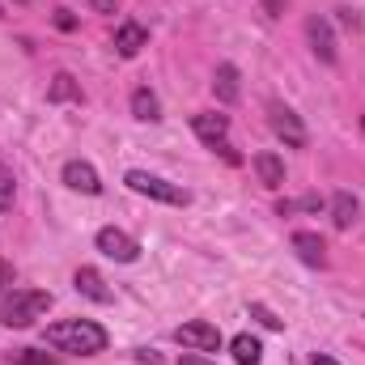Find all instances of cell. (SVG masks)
Returning a JSON list of instances; mask_svg holds the SVG:
<instances>
[{
	"mask_svg": "<svg viewBox=\"0 0 365 365\" xmlns=\"http://www.w3.org/2000/svg\"><path fill=\"white\" fill-rule=\"evenodd\" d=\"M51 102H81V86H77V77H68V73H56L51 77V90H47Z\"/></svg>",
	"mask_w": 365,
	"mask_h": 365,
	"instance_id": "obj_17",
	"label": "cell"
},
{
	"mask_svg": "<svg viewBox=\"0 0 365 365\" xmlns=\"http://www.w3.org/2000/svg\"><path fill=\"white\" fill-rule=\"evenodd\" d=\"M234 361L238 365H259V357H264V349H259V340L255 336H234Z\"/></svg>",
	"mask_w": 365,
	"mask_h": 365,
	"instance_id": "obj_18",
	"label": "cell"
},
{
	"mask_svg": "<svg viewBox=\"0 0 365 365\" xmlns=\"http://www.w3.org/2000/svg\"><path fill=\"white\" fill-rule=\"evenodd\" d=\"M9 361L13 365H56V357L51 353H38V349H13Z\"/></svg>",
	"mask_w": 365,
	"mask_h": 365,
	"instance_id": "obj_19",
	"label": "cell"
},
{
	"mask_svg": "<svg viewBox=\"0 0 365 365\" xmlns=\"http://www.w3.org/2000/svg\"><path fill=\"white\" fill-rule=\"evenodd\" d=\"M297 208H306V212H319V208H323V200H319V195H302V200H297Z\"/></svg>",
	"mask_w": 365,
	"mask_h": 365,
	"instance_id": "obj_24",
	"label": "cell"
},
{
	"mask_svg": "<svg viewBox=\"0 0 365 365\" xmlns=\"http://www.w3.org/2000/svg\"><path fill=\"white\" fill-rule=\"evenodd\" d=\"M13 208V170L0 162V212H9Z\"/></svg>",
	"mask_w": 365,
	"mask_h": 365,
	"instance_id": "obj_20",
	"label": "cell"
},
{
	"mask_svg": "<svg viewBox=\"0 0 365 365\" xmlns=\"http://www.w3.org/2000/svg\"><path fill=\"white\" fill-rule=\"evenodd\" d=\"M179 365H212V361H204V357H179Z\"/></svg>",
	"mask_w": 365,
	"mask_h": 365,
	"instance_id": "obj_27",
	"label": "cell"
},
{
	"mask_svg": "<svg viewBox=\"0 0 365 365\" xmlns=\"http://www.w3.org/2000/svg\"><path fill=\"white\" fill-rule=\"evenodd\" d=\"M357 212H361V204H357L353 191H336L331 195V221H336V230H349L357 221Z\"/></svg>",
	"mask_w": 365,
	"mask_h": 365,
	"instance_id": "obj_14",
	"label": "cell"
},
{
	"mask_svg": "<svg viewBox=\"0 0 365 365\" xmlns=\"http://www.w3.org/2000/svg\"><path fill=\"white\" fill-rule=\"evenodd\" d=\"M251 314H255L264 327H272V331H280V327H284V319H276V314L268 310V306H264V302H251Z\"/></svg>",
	"mask_w": 365,
	"mask_h": 365,
	"instance_id": "obj_21",
	"label": "cell"
},
{
	"mask_svg": "<svg viewBox=\"0 0 365 365\" xmlns=\"http://www.w3.org/2000/svg\"><path fill=\"white\" fill-rule=\"evenodd\" d=\"M64 182L73 191H81V195H98L102 191V179H98V170L90 162H64Z\"/></svg>",
	"mask_w": 365,
	"mask_h": 365,
	"instance_id": "obj_9",
	"label": "cell"
},
{
	"mask_svg": "<svg viewBox=\"0 0 365 365\" xmlns=\"http://www.w3.org/2000/svg\"><path fill=\"white\" fill-rule=\"evenodd\" d=\"M293 251H297V259H302V264H310V268H323V259H327L323 238H319V234H310V230H297V234H293Z\"/></svg>",
	"mask_w": 365,
	"mask_h": 365,
	"instance_id": "obj_10",
	"label": "cell"
},
{
	"mask_svg": "<svg viewBox=\"0 0 365 365\" xmlns=\"http://www.w3.org/2000/svg\"><path fill=\"white\" fill-rule=\"evenodd\" d=\"M9 289H13V264L0 259V293H9Z\"/></svg>",
	"mask_w": 365,
	"mask_h": 365,
	"instance_id": "obj_22",
	"label": "cell"
},
{
	"mask_svg": "<svg viewBox=\"0 0 365 365\" xmlns=\"http://www.w3.org/2000/svg\"><path fill=\"white\" fill-rule=\"evenodd\" d=\"M132 115L136 119H145V123H153V119H162V102H158V93L153 90H132Z\"/></svg>",
	"mask_w": 365,
	"mask_h": 365,
	"instance_id": "obj_16",
	"label": "cell"
},
{
	"mask_svg": "<svg viewBox=\"0 0 365 365\" xmlns=\"http://www.w3.org/2000/svg\"><path fill=\"white\" fill-rule=\"evenodd\" d=\"M191 128H195V136L204 145H221L225 132H230V119L225 115H191Z\"/></svg>",
	"mask_w": 365,
	"mask_h": 365,
	"instance_id": "obj_12",
	"label": "cell"
},
{
	"mask_svg": "<svg viewBox=\"0 0 365 365\" xmlns=\"http://www.w3.org/2000/svg\"><path fill=\"white\" fill-rule=\"evenodd\" d=\"M255 175H259L264 187L280 191V187H284V162H280L276 153H255Z\"/></svg>",
	"mask_w": 365,
	"mask_h": 365,
	"instance_id": "obj_15",
	"label": "cell"
},
{
	"mask_svg": "<svg viewBox=\"0 0 365 365\" xmlns=\"http://www.w3.org/2000/svg\"><path fill=\"white\" fill-rule=\"evenodd\" d=\"M268 115H272V132L289 145V149H302V145H306V128H302V119H297L289 106L272 102V110H268Z\"/></svg>",
	"mask_w": 365,
	"mask_h": 365,
	"instance_id": "obj_7",
	"label": "cell"
},
{
	"mask_svg": "<svg viewBox=\"0 0 365 365\" xmlns=\"http://www.w3.org/2000/svg\"><path fill=\"white\" fill-rule=\"evenodd\" d=\"M175 340H179L182 349H191V353H217L221 349V331L212 323H204V319L175 327Z\"/></svg>",
	"mask_w": 365,
	"mask_h": 365,
	"instance_id": "obj_4",
	"label": "cell"
},
{
	"mask_svg": "<svg viewBox=\"0 0 365 365\" xmlns=\"http://www.w3.org/2000/svg\"><path fill=\"white\" fill-rule=\"evenodd\" d=\"M93 13H115V0H90Z\"/></svg>",
	"mask_w": 365,
	"mask_h": 365,
	"instance_id": "obj_25",
	"label": "cell"
},
{
	"mask_svg": "<svg viewBox=\"0 0 365 365\" xmlns=\"http://www.w3.org/2000/svg\"><path fill=\"white\" fill-rule=\"evenodd\" d=\"M149 43V34H145V26H136V21H123L119 30H115V51L123 56V60H132V56H140V47Z\"/></svg>",
	"mask_w": 365,
	"mask_h": 365,
	"instance_id": "obj_11",
	"label": "cell"
},
{
	"mask_svg": "<svg viewBox=\"0 0 365 365\" xmlns=\"http://www.w3.org/2000/svg\"><path fill=\"white\" fill-rule=\"evenodd\" d=\"M310 361H314V365H336V361H331V357H327V353H314Z\"/></svg>",
	"mask_w": 365,
	"mask_h": 365,
	"instance_id": "obj_28",
	"label": "cell"
},
{
	"mask_svg": "<svg viewBox=\"0 0 365 365\" xmlns=\"http://www.w3.org/2000/svg\"><path fill=\"white\" fill-rule=\"evenodd\" d=\"M47 344L56 353H73V357H93L106 349V331L93 319H64L47 327Z\"/></svg>",
	"mask_w": 365,
	"mask_h": 365,
	"instance_id": "obj_1",
	"label": "cell"
},
{
	"mask_svg": "<svg viewBox=\"0 0 365 365\" xmlns=\"http://www.w3.org/2000/svg\"><path fill=\"white\" fill-rule=\"evenodd\" d=\"M73 284H77V293H81V297H90V302H98V306L115 302V293L106 289V280H102V272H98V268H77Z\"/></svg>",
	"mask_w": 365,
	"mask_h": 365,
	"instance_id": "obj_8",
	"label": "cell"
},
{
	"mask_svg": "<svg viewBox=\"0 0 365 365\" xmlns=\"http://www.w3.org/2000/svg\"><path fill=\"white\" fill-rule=\"evenodd\" d=\"M98 251L106 255V259H115V264H132L136 255H140V247H136V238L132 234H123V230H115V225H106V230H98Z\"/></svg>",
	"mask_w": 365,
	"mask_h": 365,
	"instance_id": "obj_5",
	"label": "cell"
},
{
	"mask_svg": "<svg viewBox=\"0 0 365 365\" xmlns=\"http://www.w3.org/2000/svg\"><path fill=\"white\" fill-rule=\"evenodd\" d=\"M56 26H60V30H77V17H73L68 9H56Z\"/></svg>",
	"mask_w": 365,
	"mask_h": 365,
	"instance_id": "obj_23",
	"label": "cell"
},
{
	"mask_svg": "<svg viewBox=\"0 0 365 365\" xmlns=\"http://www.w3.org/2000/svg\"><path fill=\"white\" fill-rule=\"evenodd\" d=\"M306 38H310V51H314L319 64H336L340 51H336V34H331V21H327V17L314 13V17L306 21Z\"/></svg>",
	"mask_w": 365,
	"mask_h": 365,
	"instance_id": "obj_6",
	"label": "cell"
},
{
	"mask_svg": "<svg viewBox=\"0 0 365 365\" xmlns=\"http://www.w3.org/2000/svg\"><path fill=\"white\" fill-rule=\"evenodd\" d=\"M212 93H217L221 102H238V93H242V77H238V68H234V64H217Z\"/></svg>",
	"mask_w": 365,
	"mask_h": 365,
	"instance_id": "obj_13",
	"label": "cell"
},
{
	"mask_svg": "<svg viewBox=\"0 0 365 365\" xmlns=\"http://www.w3.org/2000/svg\"><path fill=\"white\" fill-rule=\"evenodd\" d=\"M47 310H51V293L47 289H9L0 297V323L4 327H30Z\"/></svg>",
	"mask_w": 365,
	"mask_h": 365,
	"instance_id": "obj_2",
	"label": "cell"
},
{
	"mask_svg": "<svg viewBox=\"0 0 365 365\" xmlns=\"http://www.w3.org/2000/svg\"><path fill=\"white\" fill-rule=\"evenodd\" d=\"M264 9H268V17H280L284 13V0H264Z\"/></svg>",
	"mask_w": 365,
	"mask_h": 365,
	"instance_id": "obj_26",
	"label": "cell"
},
{
	"mask_svg": "<svg viewBox=\"0 0 365 365\" xmlns=\"http://www.w3.org/2000/svg\"><path fill=\"white\" fill-rule=\"evenodd\" d=\"M123 182H128L136 195H149V200H162V204H187V200H191L182 187L158 179V175H149V170H128V179Z\"/></svg>",
	"mask_w": 365,
	"mask_h": 365,
	"instance_id": "obj_3",
	"label": "cell"
}]
</instances>
